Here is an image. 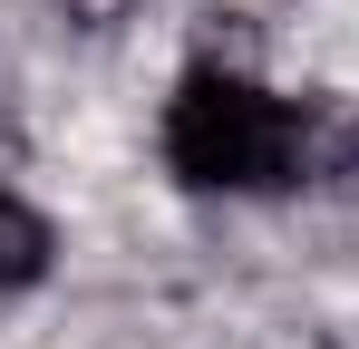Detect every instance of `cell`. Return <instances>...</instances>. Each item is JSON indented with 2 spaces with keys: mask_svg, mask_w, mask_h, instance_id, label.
Masks as SVG:
<instances>
[{
  "mask_svg": "<svg viewBox=\"0 0 359 349\" xmlns=\"http://www.w3.org/2000/svg\"><path fill=\"white\" fill-rule=\"evenodd\" d=\"M10 156H20V136H10V126H0V165H10Z\"/></svg>",
  "mask_w": 359,
  "mask_h": 349,
  "instance_id": "cell-4",
  "label": "cell"
},
{
  "mask_svg": "<svg viewBox=\"0 0 359 349\" xmlns=\"http://www.w3.org/2000/svg\"><path fill=\"white\" fill-rule=\"evenodd\" d=\"M49 252H59V233L39 224L20 194H0V291H29L39 272H49Z\"/></svg>",
  "mask_w": 359,
  "mask_h": 349,
  "instance_id": "cell-3",
  "label": "cell"
},
{
  "mask_svg": "<svg viewBox=\"0 0 359 349\" xmlns=\"http://www.w3.org/2000/svg\"><path fill=\"white\" fill-rule=\"evenodd\" d=\"M301 126H311V107L204 58L165 97V165L194 194H272V184H301Z\"/></svg>",
  "mask_w": 359,
  "mask_h": 349,
  "instance_id": "cell-1",
  "label": "cell"
},
{
  "mask_svg": "<svg viewBox=\"0 0 359 349\" xmlns=\"http://www.w3.org/2000/svg\"><path fill=\"white\" fill-rule=\"evenodd\" d=\"M301 184L359 204V116L350 107H311V126H301Z\"/></svg>",
  "mask_w": 359,
  "mask_h": 349,
  "instance_id": "cell-2",
  "label": "cell"
}]
</instances>
